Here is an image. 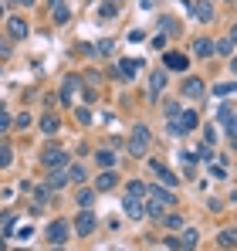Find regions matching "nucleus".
Segmentation results:
<instances>
[{
  "label": "nucleus",
  "mask_w": 237,
  "mask_h": 251,
  "mask_svg": "<svg viewBox=\"0 0 237 251\" xmlns=\"http://www.w3.org/2000/svg\"><path fill=\"white\" fill-rule=\"evenodd\" d=\"M149 143H153V132H149L146 126H136L132 136H129V153H132V156H146Z\"/></svg>",
  "instance_id": "1"
},
{
  "label": "nucleus",
  "mask_w": 237,
  "mask_h": 251,
  "mask_svg": "<svg viewBox=\"0 0 237 251\" xmlns=\"http://www.w3.org/2000/svg\"><path fill=\"white\" fill-rule=\"evenodd\" d=\"M68 234H71V224H68V221H51L47 231H44V238H47L51 245H61Z\"/></svg>",
  "instance_id": "2"
},
{
  "label": "nucleus",
  "mask_w": 237,
  "mask_h": 251,
  "mask_svg": "<svg viewBox=\"0 0 237 251\" xmlns=\"http://www.w3.org/2000/svg\"><path fill=\"white\" fill-rule=\"evenodd\" d=\"M41 163H44V170H61V167H68V153L65 150H44Z\"/></svg>",
  "instance_id": "3"
},
{
  "label": "nucleus",
  "mask_w": 237,
  "mask_h": 251,
  "mask_svg": "<svg viewBox=\"0 0 237 251\" xmlns=\"http://www.w3.org/2000/svg\"><path fill=\"white\" fill-rule=\"evenodd\" d=\"M95 224H98V221H95V214H92V210H81L78 217H75V231H78L81 238H88V234L95 231Z\"/></svg>",
  "instance_id": "4"
},
{
  "label": "nucleus",
  "mask_w": 237,
  "mask_h": 251,
  "mask_svg": "<svg viewBox=\"0 0 237 251\" xmlns=\"http://www.w3.org/2000/svg\"><path fill=\"white\" fill-rule=\"evenodd\" d=\"M27 31H31V27H27V21H24V17H10V21H7V34H10L14 41H24V38H27Z\"/></svg>",
  "instance_id": "5"
},
{
  "label": "nucleus",
  "mask_w": 237,
  "mask_h": 251,
  "mask_svg": "<svg viewBox=\"0 0 237 251\" xmlns=\"http://www.w3.org/2000/svg\"><path fill=\"white\" fill-rule=\"evenodd\" d=\"M163 65H166L169 72H187L190 61H187V54H180V51H166V54H163Z\"/></svg>",
  "instance_id": "6"
},
{
  "label": "nucleus",
  "mask_w": 237,
  "mask_h": 251,
  "mask_svg": "<svg viewBox=\"0 0 237 251\" xmlns=\"http://www.w3.org/2000/svg\"><path fill=\"white\" fill-rule=\"evenodd\" d=\"M197 241H200V234L193 231V227H183V234H180V241L173 245L176 251H197Z\"/></svg>",
  "instance_id": "7"
},
{
  "label": "nucleus",
  "mask_w": 237,
  "mask_h": 251,
  "mask_svg": "<svg viewBox=\"0 0 237 251\" xmlns=\"http://www.w3.org/2000/svg\"><path fill=\"white\" fill-rule=\"evenodd\" d=\"M163 88H166V72H163V68H156V72L149 75V99H153V102L163 95Z\"/></svg>",
  "instance_id": "8"
},
{
  "label": "nucleus",
  "mask_w": 237,
  "mask_h": 251,
  "mask_svg": "<svg viewBox=\"0 0 237 251\" xmlns=\"http://www.w3.org/2000/svg\"><path fill=\"white\" fill-rule=\"evenodd\" d=\"M149 170H153L159 180H163V187H166V190H173V187L180 183V180H176V176L169 173V167H163V163H149Z\"/></svg>",
  "instance_id": "9"
},
{
  "label": "nucleus",
  "mask_w": 237,
  "mask_h": 251,
  "mask_svg": "<svg viewBox=\"0 0 237 251\" xmlns=\"http://www.w3.org/2000/svg\"><path fill=\"white\" fill-rule=\"evenodd\" d=\"M159 31H163V38H180L183 34L180 21H173V17H159Z\"/></svg>",
  "instance_id": "10"
},
{
  "label": "nucleus",
  "mask_w": 237,
  "mask_h": 251,
  "mask_svg": "<svg viewBox=\"0 0 237 251\" xmlns=\"http://www.w3.org/2000/svg\"><path fill=\"white\" fill-rule=\"evenodd\" d=\"M220 123H224V129H227V136L237 139V112L234 109H220Z\"/></svg>",
  "instance_id": "11"
},
{
  "label": "nucleus",
  "mask_w": 237,
  "mask_h": 251,
  "mask_svg": "<svg viewBox=\"0 0 237 251\" xmlns=\"http://www.w3.org/2000/svg\"><path fill=\"white\" fill-rule=\"evenodd\" d=\"M65 183H68V167H61V170H51V173H47V187H51V190L65 187Z\"/></svg>",
  "instance_id": "12"
},
{
  "label": "nucleus",
  "mask_w": 237,
  "mask_h": 251,
  "mask_svg": "<svg viewBox=\"0 0 237 251\" xmlns=\"http://www.w3.org/2000/svg\"><path fill=\"white\" fill-rule=\"evenodd\" d=\"M149 197H153V201H159L163 207H169V204H176V197H173V190H166V187H153V190H149Z\"/></svg>",
  "instance_id": "13"
},
{
  "label": "nucleus",
  "mask_w": 237,
  "mask_h": 251,
  "mask_svg": "<svg viewBox=\"0 0 237 251\" xmlns=\"http://www.w3.org/2000/svg\"><path fill=\"white\" fill-rule=\"evenodd\" d=\"M183 95L187 99H203V82L200 78H187L183 82Z\"/></svg>",
  "instance_id": "14"
},
{
  "label": "nucleus",
  "mask_w": 237,
  "mask_h": 251,
  "mask_svg": "<svg viewBox=\"0 0 237 251\" xmlns=\"http://www.w3.org/2000/svg\"><path fill=\"white\" fill-rule=\"evenodd\" d=\"M193 17H197V21H210V17H213V3H210V0H197V3H193Z\"/></svg>",
  "instance_id": "15"
},
{
  "label": "nucleus",
  "mask_w": 237,
  "mask_h": 251,
  "mask_svg": "<svg viewBox=\"0 0 237 251\" xmlns=\"http://www.w3.org/2000/svg\"><path fill=\"white\" fill-rule=\"evenodd\" d=\"M142 197H146V183H139V180L125 183V201H142Z\"/></svg>",
  "instance_id": "16"
},
{
  "label": "nucleus",
  "mask_w": 237,
  "mask_h": 251,
  "mask_svg": "<svg viewBox=\"0 0 237 251\" xmlns=\"http://www.w3.org/2000/svg\"><path fill=\"white\" fill-rule=\"evenodd\" d=\"M116 183H118V176L112 173V170H105V173H98V180H95V187H98V190H112Z\"/></svg>",
  "instance_id": "17"
},
{
  "label": "nucleus",
  "mask_w": 237,
  "mask_h": 251,
  "mask_svg": "<svg viewBox=\"0 0 237 251\" xmlns=\"http://www.w3.org/2000/svg\"><path fill=\"white\" fill-rule=\"evenodd\" d=\"M78 85H81V78H78V75L65 78V85H61V88H65V92H61V99H65V102H71V95L78 92Z\"/></svg>",
  "instance_id": "18"
},
{
  "label": "nucleus",
  "mask_w": 237,
  "mask_h": 251,
  "mask_svg": "<svg viewBox=\"0 0 237 251\" xmlns=\"http://www.w3.org/2000/svg\"><path fill=\"white\" fill-rule=\"evenodd\" d=\"M193 54H197V58H210V54H213V41H210V38H200V41L193 44Z\"/></svg>",
  "instance_id": "19"
},
{
  "label": "nucleus",
  "mask_w": 237,
  "mask_h": 251,
  "mask_svg": "<svg viewBox=\"0 0 237 251\" xmlns=\"http://www.w3.org/2000/svg\"><path fill=\"white\" fill-rule=\"evenodd\" d=\"M220 248H237V227H227V231H220Z\"/></svg>",
  "instance_id": "20"
},
{
  "label": "nucleus",
  "mask_w": 237,
  "mask_h": 251,
  "mask_svg": "<svg viewBox=\"0 0 237 251\" xmlns=\"http://www.w3.org/2000/svg\"><path fill=\"white\" fill-rule=\"evenodd\" d=\"M136 68H139V65H136L132 58H125V61H118V75H122L125 82H129V78H136Z\"/></svg>",
  "instance_id": "21"
},
{
  "label": "nucleus",
  "mask_w": 237,
  "mask_h": 251,
  "mask_svg": "<svg viewBox=\"0 0 237 251\" xmlns=\"http://www.w3.org/2000/svg\"><path fill=\"white\" fill-rule=\"evenodd\" d=\"M125 214L132 217V221H139L146 210H142V201H125Z\"/></svg>",
  "instance_id": "22"
},
{
  "label": "nucleus",
  "mask_w": 237,
  "mask_h": 251,
  "mask_svg": "<svg viewBox=\"0 0 237 251\" xmlns=\"http://www.w3.org/2000/svg\"><path fill=\"white\" fill-rule=\"evenodd\" d=\"M166 227H169V231H183V227H187L183 214H166Z\"/></svg>",
  "instance_id": "23"
},
{
  "label": "nucleus",
  "mask_w": 237,
  "mask_h": 251,
  "mask_svg": "<svg viewBox=\"0 0 237 251\" xmlns=\"http://www.w3.org/2000/svg\"><path fill=\"white\" fill-rule=\"evenodd\" d=\"M95 160H98V167H112V163H116V153H112V150H98V153H95Z\"/></svg>",
  "instance_id": "24"
},
{
  "label": "nucleus",
  "mask_w": 237,
  "mask_h": 251,
  "mask_svg": "<svg viewBox=\"0 0 237 251\" xmlns=\"http://www.w3.org/2000/svg\"><path fill=\"white\" fill-rule=\"evenodd\" d=\"M10 160H14V150H10V143H3V146H0V170L10 167Z\"/></svg>",
  "instance_id": "25"
},
{
  "label": "nucleus",
  "mask_w": 237,
  "mask_h": 251,
  "mask_svg": "<svg viewBox=\"0 0 237 251\" xmlns=\"http://www.w3.org/2000/svg\"><path fill=\"white\" fill-rule=\"evenodd\" d=\"M41 132H47V136L58 132V119L54 116H41Z\"/></svg>",
  "instance_id": "26"
},
{
  "label": "nucleus",
  "mask_w": 237,
  "mask_h": 251,
  "mask_svg": "<svg viewBox=\"0 0 237 251\" xmlns=\"http://www.w3.org/2000/svg\"><path fill=\"white\" fill-rule=\"evenodd\" d=\"M68 180H75V183H85V167H78V163L71 167V163H68Z\"/></svg>",
  "instance_id": "27"
},
{
  "label": "nucleus",
  "mask_w": 237,
  "mask_h": 251,
  "mask_svg": "<svg viewBox=\"0 0 237 251\" xmlns=\"http://www.w3.org/2000/svg\"><path fill=\"white\" fill-rule=\"evenodd\" d=\"M92 201H95V194H92V190H78V204H81L85 210L92 207Z\"/></svg>",
  "instance_id": "28"
},
{
  "label": "nucleus",
  "mask_w": 237,
  "mask_h": 251,
  "mask_svg": "<svg viewBox=\"0 0 237 251\" xmlns=\"http://www.w3.org/2000/svg\"><path fill=\"white\" fill-rule=\"evenodd\" d=\"M213 51H220V54H231V51H234V41H231V38H224L220 44H213Z\"/></svg>",
  "instance_id": "29"
},
{
  "label": "nucleus",
  "mask_w": 237,
  "mask_h": 251,
  "mask_svg": "<svg viewBox=\"0 0 237 251\" xmlns=\"http://www.w3.org/2000/svg\"><path fill=\"white\" fill-rule=\"evenodd\" d=\"M234 88H237V82H220L217 88H213V92H217V95H231Z\"/></svg>",
  "instance_id": "30"
},
{
  "label": "nucleus",
  "mask_w": 237,
  "mask_h": 251,
  "mask_svg": "<svg viewBox=\"0 0 237 251\" xmlns=\"http://www.w3.org/2000/svg\"><path fill=\"white\" fill-rule=\"evenodd\" d=\"M68 17H71V10H68V7H54V21H58V24H65Z\"/></svg>",
  "instance_id": "31"
},
{
  "label": "nucleus",
  "mask_w": 237,
  "mask_h": 251,
  "mask_svg": "<svg viewBox=\"0 0 237 251\" xmlns=\"http://www.w3.org/2000/svg\"><path fill=\"white\" fill-rule=\"evenodd\" d=\"M146 214H149V217H163V204H159V201H149Z\"/></svg>",
  "instance_id": "32"
},
{
  "label": "nucleus",
  "mask_w": 237,
  "mask_h": 251,
  "mask_svg": "<svg viewBox=\"0 0 237 251\" xmlns=\"http://www.w3.org/2000/svg\"><path fill=\"white\" fill-rule=\"evenodd\" d=\"M34 197H38V204H47V197H51V187H38V190H34Z\"/></svg>",
  "instance_id": "33"
},
{
  "label": "nucleus",
  "mask_w": 237,
  "mask_h": 251,
  "mask_svg": "<svg viewBox=\"0 0 237 251\" xmlns=\"http://www.w3.org/2000/svg\"><path fill=\"white\" fill-rule=\"evenodd\" d=\"M98 14H102V17H116V3H112V0H109V3H102V7H98Z\"/></svg>",
  "instance_id": "34"
},
{
  "label": "nucleus",
  "mask_w": 237,
  "mask_h": 251,
  "mask_svg": "<svg viewBox=\"0 0 237 251\" xmlns=\"http://www.w3.org/2000/svg\"><path fill=\"white\" fill-rule=\"evenodd\" d=\"M10 129V116H7V109L0 105V132H7Z\"/></svg>",
  "instance_id": "35"
},
{
  "label": "nucleus",
  "mask_w": 237,
  "mask_h": 251,
  "mask_svg": "<svg viewBox=\"0 0 237 251\" xmlns=\"http://www.w3.org/2000/svg\"><path fill=\"white\" fill-rule=\"evenodd\" d=\"M116 51V41H102L98 44V54H112Z\"/></svg>",
  "instance_id": "36"
},
{
  "label": "nucleus",
  "mask_w": 237,
  "mask_h": 251,
  "mask_svg": "<svg viewBox=\"0 0 237 251\" xmlns=\"http://www.w3.org/2000/svg\"><path fill=\"white\" fill-rule=\"evenodd\" d=\"M14 123H17V129H27V126H31V116H27V112H21Z\"/></svg>",
  "instance_id": "37"
},
{
  "label": "nucleus",
  "mask_w": 237,
  "mask_h": 251,
  "mask_svg": "<svg viewBox=\"0 0 237 251\" xmlns=\"http://www.w3.org/2000/svg\"><path fill=\"white\" fill-rule=\"evenodd\" d=\"M210 173H213V176H227V163H224V160H220V163H213Z\"/></svg>",
  "instance_id": "38"
},
{
  "label": "nucleus",
  "mask_w": 237,
  "mask_h": 251,
  "mask_svg": "<svg viewBox=\"0 0 237 251\" xmlns=\"http://www.w3.org/2000/svg\"><path fill=\"white\" fill-rule=\"evenodd\" d=\"M75 116H78V123H88V119H92V112H88V109H78Z\"/></svg>",
  "instance_id": "39"
},
{
  "label": "nucleus",
  "mask_w": 237,
  "mask_h": 251,
  "mask_svg": "<svg viewBox=\"0 0 237 251\" xmlns=\"http://www.w3.org/2000/svg\"><path fill=\"white\" fill-rule=\"evenodd\" d=\"M153 48H156V51H163V48H166V38H163V34H159V38H153Z\"/></svg>",
  "instance_id": "40"
},
{
  "label": "nucleus",
  "mask_w": 237,
  "mask_h": 251,
  "mask_svg": "<svg viewBox=\"0 0 237 251\" xmlns=\"http://www.w3.org/2000/svg\"><path fill=\"white\" fill-rule=\"evenodd\" d=\"M7 3H10V7H17V3H21V7H31L34 0H7Z\"/></svg>",
  "instance_id": "41"
},
{
  "label": "nucleus",
  "mask_w": 237,
  "mask_h": 251,
  "mask_svg": "<svg viewBox=\"0 0 237 251\" xmlns=\"http://www.w3.org/2000/svg\"><path fill=\"white\" fill-rule=\"evenodd\" d=\"M227 38H231V41L237 44V27H231V34H227Z\"/></svg>",
  "instance_id": "42"
},
{
  "label": "nucleus",
  "mask_w": 237,
  "mask_h": 251,
  "mask_svg": "<svg viewBox=\"0 0 237 251\" xmlns=\"http://www.w3.org/2000/svg\"><path fill=\"white\" fill-rule=\"evenodd\" d=\"M231 72H234V75H237V58H231Z\"/></svg>",
  "instance_id": "43"
},
{
  "label": "nucleus",
  "mask_w": 237,
  "mask_h": 251,
  "mask_svg": "<svg viewBox=\"0 0 237 251\" xmlns=\"http://www.w3.org/2000/svg\"><path fill=\"white\" fill-rule=\"evenodd\" d=\"M47 3H51V7H61V0H47Z\"/></svg>",
  "instance_id": "44"
},
{
  "label": "nucleus",
  "mask_w": 237,
  "mask_h": 251,
  "mask_svg": "<svg viewBox=\"0 0 237 251\" xmlns=\"http://www.w3.org/2000/svg\"><path fill=\"white\" fill-rule=\"evenodd\" d=\"M0 14H3V3H0Z\"/></svg>",
  "instance_id": "45"
},
{
  "label": "nucleus",
  "mask_w": 237,
  "mask_h": 251,
  "mask_svg": "<svg viewBox=\"0 0 237 251\" xmlns=\"http://www.w3.org/2000/svg\"><path fill=\"white\" fill-rule=\"evenodd\" d=\"M54 251H61V248H54Z\"/></svg>",
  "instance_id": "46"
},
{
  "label": "nucleus",
  "mask_w": 237,
  "mask_h": 251,
  "mask_svg": "<svg viewBox=\"0 0 237 251\" xmlns=\"http://www.w3.org/2000/svg\"><path fill=\"white\" fill-rule=\"evenodd\" d=\"M234 146H237V139H234Z\"/></svg>",
  "instance_id": "47"
},
{
  "label": "nucleus",
  "mask_w": 237,
  "mask_h": 251,
  "mask_svg": "<svg viewBox=\"0 0 237 251\" xmlns=\"http://www.w3.org/2000/svg\"><path fill=\"white\" fill-rule=\"evenodd\" d=\"M112 3H116V0H112Z\"/></svg>",
  "instance_id": "48"
},
{
  "label": "nucleus",
  "mask_w": 237,
  "mask_h": 251,
  "mask_svg": "<svg viewBox=\"0 0 237 251\" xmlns=\"http://www.w3.org/2000/svg\"><path fill=\"white\" fill-rule=\"evenodd\" d=\"M21 251H24V248H21Z\"/></svg>",
  "instance_id": "49"
}]
</instances>
